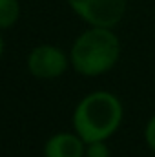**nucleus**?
<instances>
[{
	"mask_svg": "<svg viewBox=\"0 0 155 157\" xmlns=\"http://www.w3.org/2000/svg\"><path fill=\"white\" fill-rule=\"evenodd\" d=\"M124 108L112 91L88 93L73 112V128L84 143L110 139L122 122Z\"/></svg>",
	"mask_w": 155,
	"mask_h": 157,
	"instance_id": "obj_1",
	"label": "nucleus"
},
{
	"mask_svg": "<svg viewBox=\"0 0 155 157\" xmlns=\"http://www.w3.org/2000/svg\"><path fill=\"white\" fill-rule=\"evenodd\" d=\"M120 57V40L113 33V28L91 26L78 35L71 51L70 62L75 71L84 77H97L108 73Z\"/></svg>",
	"mask_w": 155,
	"mask_h": 157,
	"instance_id": "obj_2",
	"label": "nucleus"
},
{
	"mask_svg": "<svg viewBox=\"0 0 155 157\" xmlns=\"http://www.w3.org/2000/svg\"><path fill=\"white\" fill-rule=\"evenodd\" d=\"M144 141H146V144H148V148L155 152V115L148 122H146V126H144Z\"/></svg>",
	"mask_w": 155,
	"mask_h": 157,
	"instance_id": "obj_8",
	"label": "nucleus"
},
{
	"mask_svg": "<svg viewBox=\"0 0 155 157\" xmlns=\"http://www.w3.org/2000/svg\"><path fill=\"white\" fill-rule=\"evenodd\" d=\"M70 59L68 55L53 44H40L31 49L28 57V70L35 78L53 80L66 73Z\"/></svg>",
	"mask_w": 155,
	"mask_h": 157,
	"instance_id": "obj_4",
	"label": "nucleus"
},
{
	"mask_svg": "<svg viewBox=\"0 0 155 157\" xmlns=\"http://www.w3.org/2000/svg\"><path fill=\"white\" fill-rule=\"evenodd\" d=\"M18 17H20L18 0H0V29L15 26Z\"/></svg>",
	"mask_w": 155,
	"mask_h": 157,
	"instance_id": "obj_6",
	"label": "nucleus"
},
{
	"mask_svg": "<svg viewBox=\"0 0 155 157\" xmlns=\"http://www.w3.org/2000/svg\"><path fill=\"white\" fill-rule=\"evenodd\" d=\"M68 4L89 26L115 28L126 13V0H68Z\"/></svg>",
	"mask_w": 155,
	"mask_h": 157,
	"instance_id": "obj_3",
	"label": "nucleus"
},
{
	"mask_svg": "<svg viewBox=\"0 0 155 157\" xmlns=\"http://www.w3.org/2000/svg\"><path fill=\"white\" fill-rule=\"evenodd\" d=\"M84 157H110V148L106 141H93L86 143V152Z\"/></svg>",
	"mask_w": 155,
	"mask_h": 157,
	"instance_id": "obj_7",
	"label": "nucleus"
},
{
	"mask_svg": "<svg viewBox=\"0 0 155 157\" xmlns=\"http://www.w3.org/2000/svg\"><path fill=\"white\" fill-rule=\"evenodd\" d=\"M84 152L86 143L77 132L55 133L44 144V157H84Z\"/></svg>",
	"mask_w": 155,
	"mask_h": 157,
	"instance_id": "obj_5",
	"label": "nucleus"
},
{
	"mask_svg": "<svg viewBox=\"0 0 155 157\" xmlns=\"http://www.w3.org/2000/svg\"><path fill=\"white\" fill-rule=\"evenodd\" d=\"M2 53H4V40L0 37V59H2Z\"/></svg>",
	"mask_w": 155,
	"mask_h": 157,
	"instance_id": "obj_9",
	"label": "nucleus"
}]
</instances>
